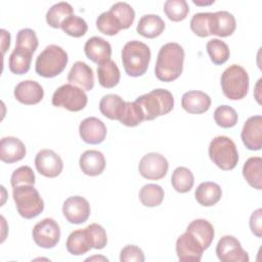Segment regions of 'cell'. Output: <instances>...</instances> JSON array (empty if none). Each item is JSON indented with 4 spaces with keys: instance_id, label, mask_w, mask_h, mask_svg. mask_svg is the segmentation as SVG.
Returning <instances> with one entry per match:
<instances>
[{
    "instance_id": "cell-1",
    "label": "cell",
    "mask_w": 262,
    "mask_h": 262,
    "mask_svg": "<svg viewBox=\"0 0 262 262\" xmlns=\"http://www.w3.org/2000/svg\"><path fill=\"white\" fill-rule=\"evenodd\" d=\"M184 49L175 42L163 45L158 53L155 67L156 77L162 82H172L176 80L183 71Z\"/></svg>"
},
{
    "instance_id": "cell-2",
    "label": "cell",
    "mask_w": 262,
    "mask_h": 262,
    "mask_svg": "<svg viewBox=\"0 0 262 262\" xmlns=\"http://www.w3.org/2000/svg\"><path fill=\"white\" fill-rule=\"evenodd\" d=\"M150 49L141 41L127 42L122 49V62L128 76L139 77L145 74L150 61Z\"/></svg>"
},
{
    "instance_id": "cell-3",
    "label": "cell",
    "mask_w": 262,
    "mask_h": 262,
    "mask_svg": "<svg viewBox=\"0 0 262 262\" xmlns=\"http://www.w3.org/2000/svg\"><path fill=\"white\" fill-rule=\"evenodd\" d=\"M135 102L140 106L144 121H151L160 116L169 114L174 107V97L169 90L158 88L140 95Z\"/></svg>"
},
{
    "instance_id": "cell-4",
    "label": "cell",
    "mask_w": 262,
    "mask_h": 262,
    "mask_svg": "<svg viewBox=\"0 0 262 262\" xmlns=\"http://www.w3.org/2000/svg\"><path fill=\"white\" fill-rule=\"evenodd\" d=\"M68 61V53L60 46L50 44L37 56L35 70L41 77L53 78L66 69Z\"/></svg>"
},
{
    "instance_id": "cell-5",
    "label": "cell",
    "mask_w": 262,
    "mask_h": 262,
    "mask_svg": "<svg viewBox=\"0 0 262 262\" xmlns=\"http://www.w3.org/2000/svg\"><path fill=\"white\" fill-rule=\"evenodd\" d=\"M12 196L18 214L25 219H33L44 210V201L34 185L24 184L13 187Z\"/></svg>"
},
{
    "instance_id": "cell-6",
    "label": "cell",
    "mask_w": 262,
    "mask_h": 262,
    "mask_svg": "<svg viewBox=\"0 0 262 262\" xmlns=\"http://www.w3.org/2000/svg\"><path fill=\"white\" fill-rule=\"evenodd\" d=\"M208 151L211 161L221 170H232L238 162L236 145L227 136L220 135L214 137L210 142Z\"/></svg>"
},
{
    "instance_id": "cell-7",
    "label": "cell",
    "mask_w": 262,
    "mask_h": 262,
    "mask_svg": "<svg viewBox=\"0 0 262 262\" xmlns=\"http://www.w3.org/2000/svg\"><path fill=\"white\" fill-rule=\"evenodd\" d=\"M221 88L223 94L231 100L243 99L249 90V75L238 66H229L221 75Z\"/></svg>"
},
{
    "instance_id": "cell-8",
    "label": "cell",
    "mask_w": 262,
    "mask_h": 262,
    "mask_svg": "<svg viewBox=\"0 0 262 262\" xmlns=\"http://www.w3.org/2000/svg\"><path fill=\"white\" fill-rule=\"evenodd\" d=\"M88 101L85 91L73 84H63L58 87L52 95V104L63 107L70 112L82 111Z\"/></svg>"
},
{
    "instance_id": "cell-9",
    "label": "cell",
    "mask_w": 262,
    "mask_h": 262,
    "mask_svg": "<svg viewBox=\"0 0 262 262\" xmlns=\"http://www.w3.org/2000/svg\"><path fill=\"white\" fill-rule=\"evenodd\" d=\"M32 235L37 246L44 249H51L59 242L60 228L54 219L45 218L34 226Z\"/></svg>"
},
{
    "instance_id": "cell-10",
    "label": "cell",
    "mask_w": 262,
    "mask_h": 262,
    "mask_svg": "<svg viewBox=\"0 0 262 262\" xmlns=\"http://www.w3.org/2000/svg\"><path fill=\"white\" fill-rule=\"evenodd\" d=\"M169 164L167 159L159 152H148L139 162L140 175L148 180H159L166 176Z\"/></svg>"
},
{
    "instance_id": "cell-11",
    "label": "cell",
    "mask_w": 262,
    "mask_h": 262,
    "mask_svg": "<svg viewBox=\"0 0 262 262\" xmlns=\"http://www.w3.org/2000/svg\"><path fill=\"white\" fill-rule=\"evenodd\" d=\"M216 255L221 262H249L248 253L232 235L222 236L216 246Z\"/></svg>"
},
{
    "instance_id": "cell-12",
    "label": "cell",
    "mask_w": 262,
    "mask_h": 262,
    "mask_svg": "<svg viewBox=\"0 0 262 262\" xmlns=\"http://www.w3.org/2000/svg\"><path fill=\"white\" fill-rule=\"evenodd\" d=\"M35 166L41 175L48 178H54L61 173L63 169V162L52 149L44 148L36 155Z\"/></svg>"
},
{
    "instance_id": "cell-13",
    "label": "cell",
    "mask_w": 262,
    "mask_h": 262,
    "mask_svg": "<svg viewBox=\"0 0 262 262\" xmlns=\"http://www.w3.org/2000/svg\"><path fill=\"white\" fill-rule=\"evenodd\" d=\"M89 202L80 195L68 198L62 205V213L66 219L72 224H82L90 216Z\"/></svg>"
},
{
    "instance_id": "cell-14",
    "label": "cell",
    "mask_w": 262,
    "mask_h": 262,
    "mask_svg": "<svg viewBox=\"0 0 262 262\" xmlns=\"http://www.w3.org/2000/svg\"><path fill=\"white\" fill-rule=\"evenodd\" d=\"M204 248L189 232L185 231L176 241V254L179 261H201Z\"/></svg>"
},
{
    "instance_id": "cell-15",
    "label": "cell",
    "mask_w": 262,
    "mask_h": 262,
    "mask_svg": "<svg viewBox=\"0 0 262 262\" xmlns=\"http://www.w3.org/2000/svg\"><path fill=\"white\" fill-rule=\"evenodd\" d=\"M104 123L95 117L84 119L79 126V134L82 140L89 144H99L106 137Z\"/></svg>"
},
{
    "instance_id": "cell-16",
    "label": "cell",
    "mask_w": 262,
    "mask_h": 262,
    "mask_svg": "<svg viewBox=\"0 0 262 262\" xmlns=\"http://www.w3.org/2000/svg\"><path fill=\"white\" fill-rule=\"evenodd\" d=\"M242 140L250 150H259L262 147V117L260 115L250 117L244 124Z\"/></svg>"
},
{
    "instance_id": "cell-17",
    "label": "cell",
    "mask_w": 262,
    "mask_h": 262,
    "mask_svg": "<svg viewBox=\"0 0 262 262\" xmlns=\"http://www.w3.org/2000/svg\"><path fill=\"white\" fill-rule=\"evenodd\" d=\"M14 96L20 103L32 105L43 99L44 90L38 82L34 80H25L14 87Z\"/></svg>"
},
{
    "instance_id": "cell-18",
    "label": "cell",
    "mask_w": 262,
    "mask_h": 262,
    "mask_svg": "<svg viewBox=\"0 0 262 262\" xmlns=\"http://www.w3.org/2000/svg\"><path fill=\"white\" fill-rule=\"evenodd\" d=\"M84 52L86 56L97 64H101L111 59L112 46L101 37H91L84 45Z\"/></svg>"
},
{
    "instance_id": "cell-19",
    "label": "cell",
    "mask_w": 262,
    "mask_h": 262,
    "mask_svg": "<svg viewBox=\"0 0 262 262\" xmlns=\"http://www.w3.org/2000/svg\"><path fill=\"white\" fill-rule=\"evenodd\" d=\"M67 250L75 256L86 254L91 249H94V242L91 233L87 227L84 229H77L70 233L67 239Z\"/></svg>"
},
{
    "instance_id": "cell-20",
    "label": "cell",
    "mask_w": 262,
    "mask_h": 262,
    "mask_svg": "<svg viewBox=\"0 0 262 262\" xmlns=\"http://www.w3.org/2000/svg\"><path fill=\"white\" fill-rule=\"evenodd\" d=\"M27 149L24 142L17 137L7 136L0 141V159L2 162L12 164L23 160Z\"/></svg>"
},
{
    "instance_id": "cell-21",
    "label": "cell",
    "mask_w": 262,
    "mask_h": 262,
    "mask_svg": "<svg viewBox=\"0 0 262 262\" xmlns=\"http://www.w3.org/2000/svg\"><path fill=\"white\" fill-rule=\"evenodd\" d=\"M70 84L78 85L83 90L90 91L94 87V74L92 69L83 61H76L68 74Z\"/></svg>"
},
{
    "instance_id": "cell-22",
    "label": "cell",
    "mask_w": 262,
    "mask_h": 262,
    "mask_svg": "<svg viewBox=\"0 0 262 262\" xmlns=\"http://www.w3.org/2000/svg\"><path fill=\"white\" fill-rule=\"evenodd\" d=\"M181 105L189 114H203L210 108L211 98L203 91L191 90L182 95Z\"/></svg>"
},
{
    "instance_id": "cell-23",
    "label": "cell",
    "mask_w": 262,
    "mask_h": 262,
    "mask_svg": "<svg viewBox=\"0 0 262 262\" xmlns=\"http://www.w3.org/2000/svg\"><path fill=\"white\" fill-rule=\"evenodd\" d=\"M79 165L85 175L97 176L100 175L105 168V159L101 151L89 149L81 155Z\"/></svg>"
},
{
    "instance_id": "cell-24",
    "label": "cell",
    "mask_w": 262,
    "mask_h": 262,
    "mask_svg": "<svg viewBox=\"0 0 262 262\" xmlns=\"http://www.w3.org/2000/svg\"><path fill=\"white\" fill-rule=\"evenodd\" d=\"M236 28L234 16L225 10L212 12L211 15V35L228 37L233 34Z\"/></svg>"
},
{
    "instance_id": "cell-25",
    "label": "cell",
    "mask_w": 262,
    "mask_h": 262,
    "mask_svg": "<svg viewBox=\"0 0 262 262\" xmlns=\"http://www.w3.org/2000/svg\"><path fill=\"white\" fill-rule=\"evenodd\" d=\"M186 231L191 233L200 242L204 250H207L211 246L215 235L213 225L205 219L192 220L188 224Z\"/></svg>"
},
{
    "instance_id": "cell-26",
    "label": "cell",
    "mask_w": 262,
    "mask_h": 262,
    "mask_svg": "<svg viewBox=\"0 0 262 262\" xmlns=\"http://www.w3.org/2000/svg\"><path fill=\"white\" fill-rule=\"evenodd\" d=\"M194 196L200 205L204 207H211L220 201L222 190L219 184L211 181H205L196 187Z\"/></svg>"
},
{
    "instance_id": "cell-27",
    "label": "cell",
    "mask_w": 262,
    "mask_h": 262,
    "mask_svg": "<svg viewBox=\"0 0 262 262\" xmlns=\"http://www.w3.org/2000/svg\"><path fill=\"white\" fill-rule=\"evenodd\" d=\"M165 30V21L158 14H145L138 21L136 31L144 38L152 39L160 36Z\"/></svg>"
},
{
    "instance_id": "cell-28",
    "label": "cell",
    "mask_w": 262,
    "mask_h": 262,
    "mask_svg": "<svg viewBox=\"0 0 262 262\" xmlns=\"http://www.w3.org/2000/svg\"><path fill=\"white\" fill-rule=\"evenodd\" d=\"M32 54L33 53L30 50L15 46L8 60L10 72L15 75L26 74L31 67Z\"/></svg>"
},
{
    "instance_id": "cell-29",
    "label": "cell",
    "mask_w": 262,
    "mask_h": 262,
    "mask_svg": "<svg viewBox=\"0 0 262 262\" xmlns=\"http://www.w3.org/2000/svg\"><path fill=\"white\" fill-rule=\"evenodd\" d=\"M262 159L260 157L249 158L243 167V176L254 188L262 189Z\"/></svg>"
},
{
    "instance_id": "cell-30",
    "label": "cell",
    "mask_w": 262,
    "mask_h": 262,
    "mask_svg": "<svg viewBox=\"0 0 262 262\" xmlns=\"http://www.w3.org/2000/svg\"><path fill=\"white\" fill-rule=\"evenodd\" d=\"M120 70L115 61L112 59L98 64L97 78L99 84L104 88H113L118 85L120 81Z\"/></svg>"
},
{
    "instance_id": "cell-31",
    "label": "cell",
    "mask_w": 262,
    "mask_h": 262,
    "mask_svg": "<svg viewBox=\"0 0 262 262\" xmlns=\"http://www.w3.org/2000/svg\"><path fill=\"white\" fill-rule=\"evenodd\" d=\"M124 104L125 101L118 94H106L99 101V111L111 120H119Z\"/></svg>"
},
{
    "instance_id": "cell-32",
    "label": "cell",
    "mask_w": 262,
    "mask_h": 262,
    "mask_svg": "<svg viewBox=\"0 0 262 262\" xmlns=\"http://www.w3.org/2000/svg\"><path fill=\"white\" fill-rule=\"evenodd\" d=\"M73 14V7L68 2H58L52 5L46 13L47 24L54 28H60L62 21Z\"/></svg>"
},
{
    "instance_id": "cell-33",
    "label": "cell",
    "mask_w": 262,
    "mask_h": 262,
    "mask_svg": "<svg viewBox=\"0 0 262 262\" xmlns=\"http://www.w3.org/2000/svg\"><path fill=\"white\" fill-rule=\"evenodd\" d=\"M171 183L177 192L185 193L192 188L194 177L188 168L177 167L171 176Z\"/></svg>"
},
{
    "instance_id": "cell-34",
    "label": "cell",
    "mask_w": 262,
    "mask_h": 262,
    "mask_svg": "<svg viewBox=\"0 0 262 262\" xmlns=\"http://www.w3.org/2000/svg\"><path fill=\"white\" fill-rule=\"evenodd\" d=\"M119 121L127 127H135L144 121V115L135 101H125Z\"/></svg>"
},
{
    "instance_id": "cell-35",
    "label": "cell",
    "mask_w": 262,
    "mask_h": 262,
    "mask_svg": "<svg viewBox=\"0 0 262 262\" xmlns=\"http://www.w3.org/2000/svg\"><path fill=\"white\" fill-rule=\"evenodd\" d=\"M164 189L160 185L154 183L143 185L139 191V200L141 204L149 208L161 205L164 200Z\"/></svg>"
},
{
    "instance_id": "cell-36",
    "label": "cell",
    "mask_w": 262,
    "mask_h": 262,
    "mask_svg": "<svg viewBox=\"0 0 262 262\" xmlns=\"http://www.w3.org/2000/svg\"><path fill=\"white\" fill-rule=\"evenodd\" d=\"M207 52L215 64H223L227 61L230 55L229 48L227 44L219 39H211L206 45Z\"/></svg>"
},
{
    "instance_id": "cell-37",
    "label": "cell",
    "mask_w": 262,
    "mask_h": 262,
    "mask_svg": "<svg viewBox=\"0 0 262 262\" xmlns=\"http://www.w3.org/2000/svg\"><path fill=\"white\" fill-rule=\"evenodd\" d=\"M110 11L115 15L122 30L130 28L134 21L135 11L132 6L126 2H117L113 4Z\"/></svg>"
},
{
    "instance_id": "cell-38",
    "label": "cell",
    "mask_w": 262,
    "mask_h": 262,
    "mask_svg": "<svg viewBox=\"0 0 262 262\" xmlns=\"http://www.w3.org/2000/svg\"><path fill=\"white\" fill-rule=\"evenodd\" d=\"M164 12L170 20L181 21L187 16L189 6L185 0H167L164 3Z\"/></svg>"
},
{
    "instance_id": "cell-39",
    "label": "cell",
    "mask_w": 262,
    "mask_h": 262,
    "mask_svg": "<svg viewBox=\"0 0 262 262\" xmlns=\"http://www.w3.org/2000/svg\"><path fill=\"white\" fill-rule=\"evenodd\" d=\"M60 28L66 34L75 38L84 36L88 30V26L85 19L75 14H72L71 16L66 18L62 21Z\"/></svg>"
},
{
    "instance_id": "cell-40",
    "label": "cell",
    "mask_w": 262,
    "mask_h": 262,
    "mask_svg": "<svg viewBox=\"0 0 262 262\" xmlns=\"http://www.w3.org/2000/svg\"><path fill=\"white\" fill-rule=\"evenodd\" d=\"M211 15L212 12H199L193 14L190 19V29L199 37L211 35Z\"/></svg>"
},
{
    "instance_id": "cell-41",
    "label": "cell",
    "mask_w": 262,
    "mask_h": 262,
    "mask_svg": "<svg viewBox=\"0 0 262 262\" xmlns=\"http://www.w3.org/2000/svg\"><path fill=\"white\" fill-rule=\"evenodd\" d=\"M96 28L97 30L107 36L117 35L121 30V26L118 23L115 15L108 10L102 12L96 19Z\"/></svg>"
},
{
    "instance_id": "cell-42",
    "label": "cell",
    "mask_w": 262,
    "mask_h": 262,
    "mask_svg": "<svg viewBox=\"0 0 262 262\" xmlns=\"http://www.w3.org/2000/svg\"><path fill=\"white\" fill-rule=\"evenodd\" d=\"M237 114L229 105H219L214 112L215 123L222 128H231L237 123Z\"/></svg>"
},
{
    "instance_id": "cell-43",
    "label": "cell",
    "mask_w": 262,
    "mask_h": 262,
    "mask_svg": "<svg viewBox=\"0 0 262 262\" xmlns=\"http://www.w3.org/2000/svg\"><path fill=\"white\" fill-rule=\"evenodd\" d=\"M38 38L34 30L32 29H21L16 35V47H21L30 50L34 53L38 47Z\"/></svg>"
},
{
    "instance_id": "cell-44",
    "label": "cell",
    "mask_w": 262,
    "mask_h": 262,
    "mask_svg": "<svg viewBox=\"0 0 262 262\" xmlns=\"http://www.w3.org/2000/svg\"><path fill=\"white\" fill-rule=\"evenodd\" d=\"M10 183L12 187H16L18 185H24V184H30L34 185L35 184V174L32 170L31 167L29 166H21L15 169L12 172L11 178H10Z\"/></svg>"
},
{
    "instance_id": "cell-45",
    "label": "cell",
    "mask_w": 262,
    "mask_h": 262,
    "mask_svg": "<svg viewBox=\"0 0 262 262\" xmlns=\"http://www.w3.org/2000/svg\"><path fill=\"white\" fill-rule=\"evenodd\" d=\"M121 262H143L144 254L140 248L134 245L125 246L120 253Z\"/></svg>"
},
{
    "instance_id": "cell-46",
    "label": "cell",
    "mask_w": 262,
    "mask_h": 262,
    "mask_svg": "<svg viewBox=\"0 0 262 262\" xmlns=\"http://www.w3.org/2000/svg\"><path fill=\"white\" fill-rule=\"evenodd\" d=\"M87 228L89 229L91 236L93 238L94 249H96V250L103 249L107 243V236H106L105 229L97 223H92V224L88 225Z\"/></svg>"
},
{
    "instance_id": "cell-47",
    "label": "cell",
    "mask_w": 262,
    "mask_h": 262,
    "mask_svg": "<svg viewBox=\"0 0 262 262\" xmlns=\"http://www.w3.org/2000/svg\"><path fill=\"white\" fill-rule=\"evenodd\" d=\"M249 224H250L251 231L257 237H261L262 236V209L261 208L255 210L252 213Z\"/></svg>"
},
{
    "instance_id": "cell-48",
    "label": "cell",
    "mask_w": 262,
    "mask_h": 262,
    "mask_svg": "<svg viewBox=\"0 0 262 262\" xmlns=\"http://www.w3.org/2000/svg\"><path fill=\"white\" fill-rule=\"evenodd\" d=\"M1 33V38H2V42H1V46H2V53L4 54L5 51L9 48L10 46V34L9 32H7L6 30L2 29L0 31Z\"/></svg>"
}]
</instances>
